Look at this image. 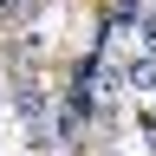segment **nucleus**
<instances>
[{"label":"nucleus","mask_w":156,"mask_h":156,"mask_svg":"<svg viewBox=\"0 0 156 156\" xmlns=\"http://www.w3.org/2000/svg\"><path fill=\"white\" fill-rule=\"evenodd\" d=\"M136 136L156 150V104H143V111H136Z\"/></svg>","instance_id":"obj_4"},{"label":"nucleus","mask_w":156,"mask_h":156,"mask_svg":"<svg viewBox=\"0 0 156 156\" xmlns=\"http://www.w3.org/2000/svg\"><path fill=\"white\" fill-rule=\"evenodd\" d=\"M104 156H117V150H104Z\"/></svg>","instance_id":"obj_5"},{"label":"nucleus","mask_w":156,"mask_h":156,"mask_svg":"<svg viewBox=\"0 0 156 156\" xmlns=\"http://www.w3.org/2000/svg\"><path fill=\"white\" fill-rule=\"evenodd\" d=\"M124 91H156V58L150 52H130L124 58Z\"/></svg>","instance_id":"obj_2"},{"label":"nucleus","mask_w":156,"mask_h":156,"mask_svg":"<svg viewBox=\"0 0 156 156\" xmlns=\"http://www.w3.org/2000/svg\"><path fill=\"white\" fill-rule=\"evenodd\" d=\"M7 104H13V117H20V143H26L33 156H46V150H52V91L39 85L33 72H13Z\"/></svg>","instance_id":"obj_1"},{"label":"nucleus","mask_w":156,"mask_h":156,"mask_svg":"<svg viewBox=\"0 0 156 156\" xmlns=\"http://www.w3.org/2000/svg\"><path fill=\"white\" fill-rule=\"evenodd\" d=\"M130 46L156 58V13H136V26H130Z\"/></svg>","instance_id":"obj_3"}]
</instances>
